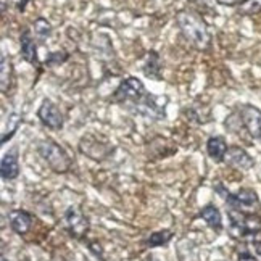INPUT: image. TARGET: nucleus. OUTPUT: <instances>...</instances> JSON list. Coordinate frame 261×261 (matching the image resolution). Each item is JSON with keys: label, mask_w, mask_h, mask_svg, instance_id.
I'll use <instances>...</instances> for the list:
<instances>
[{"label": "nucleus", "mask_w": 261, "mask_h": 261, "mask_svg": "<svg viewBox=\"0 0 261 261\" xmlns=\"http://www.w3.org/2000/svg\"><path fill=\"white\" fill-rule=\"evenodd\" d=\"M215 190L227 203V206L232 210H239V212H245V213H253L259 206V198L255 190H252V189H240L239 192L232 194V192H229L223 184L218 182L215 186Z\"/></svg>", "instance_id": "39448f33"}, {"label": "nucleus", "mask_w": 261, "mask_h": 261, "mask_svg": "<svg viewBox=\"0 0 261 261\" xmlns=\"http://www.w3.org/2000/svg\"><path fill=\"white\" fill-rule=\"evenodd\" d=\"M34 218L33 215L26 212V210H12L8 213V224L12 227V230L18 236L28 234L33 227Z\"/></svg>", "instance_id": "ddd939ff"}, {"label": "nucleus", "mask_w": 261, "mask_h": 261, "mask_svg": "<svg viewBox=\"0 0 261 261\" xmlns=\"http://www.w3.org/2000/svg\"><path fill=\"white\" fill-rule=\"evenodd\" d=\"M227 150H229V147H227L226 139L223 136H213L206 140V153L210 158L215 160L216 163L224 162Z\"/></svg>", "instance_id": "dca6fc26"}, {"label": "nucleus", "mask_w": 261, "mask_h": 261, "mask_svg": "<svg viewBox=\"0 0 261 261\" xmlns=\"http://www.w3.org/2000/svg\"><path fill=\"white\" fill-rule=\"evenodd\" d=\"M0 174H2L4 180H13L19 176V162L16 148L4 155L2 163H0Z\"/></svg>", "instance_id": "2eb2a0df"}, {"label": "nucleus", "mask_w": 261, "mask_h": 261, "mask_svg": "<svg viewBox=\"0 0 261 261\" xmlns=\"http://www.w3.org/2000/svg\"><path fill=\"white\" fill-rule=\"evenodd\" d=\"M242 126L248 130V134L253 139L261 140V110L253 105H242L237 108Z\"/></svg>", "instance_id": "1a4fd4ad"}, {"label": "nucleus", "mask_w": 261, "mask_h": 261, "mask_svg": "<svg viewBox=\"0 0 261 261\" xmlns=\"http://www.w3.org/2000/svg\"><path fill=\"white\" fill-rule=\"evenodd\" d=\"M198 218H202L206 226L210 229H213L215 232H221L223 230V216H221V212L215 206V205H206L200 210Z\"/></svg>", "instance_id": "f3484780"}, {"label": "nucleus", "mask_w": 261, "mask_h": 261, "mask_svg": "<svg viewBox=\"0 0 261 261\" xmlns=\"http://www.w3.org/2000/svg\"><path fill=\"white\" fill-rule=\"evenodd\" d=\"M237 261H258L255 258V255L250 252V250L247 248V245H240L237 248Z\"/></svg>", "instance_id": "393cba45"}, {"label": "nucleus", "mask_w": 261, "mask_h": 261, "mask_svg": "<svg viewBox=\"0 0 261 261\" xmlns=\"http://www.w3.org/2000/svg\"><path fill=\"white\" fill-rule=\"evenodd\" d=\"M63 227L73 239L83 240L90 229V221L77 206H68L63 213Z\"/></svg>", "instance_id": "0eeeda50"}, {"label": "nucleus", "mask_w": 261, "mask_h": 261, "mask_svg": "<svg viewBox=\"0 0 261 261\" xmlns=\"http://www.w3.org/2000/svg\"><path fill=\"white\" fill-rule=\"evenodd\" d=\"M176 24L186 41L198 50H206L212 45V36L205 19L195 12L182 10L176 15Z\"/></svg>", "instance_id": "f257e3e1"}, {"label": "nucleus", "mask_w": 261, "mask_h": 261, "mask_svg": "<svg viewBox=\"0 0 261 261\" xmlns=\"http://www.w3.org/2000/svg\"><path fill=\"white\" fill-rule=\"evenodd\" d=\"M240 16H255L261 13V0H244L237 5Z\"/></svg>", "instance_id": "412c9836"}, {"label": "nucleus", "mask_w": 261, "mask_h": 261, "mask_svg": "<svg viewBox=\"0 0 261 261\" xmlns=\"http://www.w3.org/2000/svg\"><path fill=\"white\" fill-rule=\"evenodd\" d=\"M19 52H21V57L26 63L33 65L36 68L41 66V63H39V57H37V45L33 37V31L29 28L23 29L21 36H19Z\"/></svg>", "instance_id": "f8f14e48"}, {"label": "nucleus", "mask_w": 261, "mask_h": 261, "mask_svg": "<svg viewBox=\"0 0 261 261\" xmlns=\"http://www.w3.org/2000/svg\"><path fill=\"white\" fill-rule=\"evenodd\" d=\"M245 245H247V248L250 250V252L255 255V258L258 261H261V240L253 239V240H250V242H247Z\"/></svg>", "instance_id": "a878e982"}, {"label": "nucleus", "mask_w": 261, "mask_h": 261, "mask_svg": "<svg viewBox=\"0 0 261 261\" xmlns=\"http://www.w3.org/2000/svg\"><path fill=\"white\" fill-rule=\"evenodd\" d=\"M229 234L234 239H245L261 232V218L253 213L229 208Z\"/></svg>", "instance_id": "20e7f679"}, {"label": "nucleus", "mask_w": 261, "mask_h": 261, "mask_svg": "<svg viewBox=\"0 0 261 261\" xmlns=\"http://www.w3.org/2000/svg\"><path fill=\"white\" fill-rule=\"evenodd\" d=\"M147 94L148 92H147L144 83L134 76H129L118 84V87L115 89V92L112 94L110 100L116 105L124 107L126 110L130 112V110H133Z\"/></svg>", "instance_id": "f03ea898"}, {"label": "nucleus", "mask_w": 261, "mask_h": 261, "mask_svg": "<svg viewBox=\"0 0 261 261\" xmlns=\"http://www.w3.org/2000/svg\"><path fill=\"white\" fill-rule=\"evenodd\" d=\"M184 115L187 116L189 121H192V123H195V124H205V123H208V119H205L203 110L200 112V110H198L197 107L186 108V110H184Z\"/></svg>", "instance_id": "b1692460"}, {"label": "nucleus", "mask_w": 261, "mask_h": 261, "mask_svg": "<svg viewBox=\"0 0 261 261\" xmlns=\"http://www.w3.org/2000/svg\"><path fill=\"white\" fill-rule=\"evenodd\" d=\"M142 71L147 77L153 79V81H162V73H163V62L162 57L156 50H150L145 57V62L142 65Z\"/></svg>", "instance_id": "4468645a"}, {"label": "nucleus", "mask_w": 261, "mask_h": 261, "mask_svg": "<svg viewBox=\"0 0 261 261\" xmlns=\"http://www.w3.org/2000/svg\"><path fill=\"white\" fill-rule=\"evenodd\" d=\"M68 60H69V54L66 52V50H57V52H48L44 65L47 68H50V66H60V65L66 63Z\"/></svg>", "instance_id": "4be33fe9"}, {"label": "nucleus", "mask_w": 261, "mask_h": 261, "mask_svg": "<svg viewBox=\"0 0 261 261\" xmlns=\"http://www.w3.org/2000/svg\"><path fill=\"white\" fill-rule=\"evenodd\" d=\"M13 83V65L12 60H10L5 54L0 57V89H2V94L7 95L8 90L12 89Z\"/></svg>", "instance_id": "a211bd4d"}, {"label": "nucleus", "mask_w": 261, "mask_h": 261, "mask_svg": "<svg viewBox=\"0 0 261 261\" xmlns=\"http://www.w3.org/2000/svg\"><path fill=\"white\" fill-rule=\"evenodd\" d=\"M224 163L230 168L240 169V171H248V169H252L255 166V160L250 156V153L245 148L239 145H232L227 150Z\"/></svg>", "instance_id": "9b49d317"}, {"label": "nucleus", "mask_w": 261, "mask_h": 261, "mask_svg": "<svg viewBox=\"0 0 261 261\" xmlns=\"http://www.w3.org/2000/svg\"><path fill=\"white\" fill-rule=\"evenodd\" d=\"M98 139L97 136L94 134H87L81 139V142H79V150L87 155L89 158H92V160H103L108 156L110 153V150H112V147H110V142L108 140H105V142H98Z\"/></svg>", "instance_id": "9d476101"}, {"label": "nucleus", "mask_w": 261, "mask_h": 261, "mask_svg": "<svg viewBox=\"0 0 261 261\" xmlns=\"http://www.w3.org/2000/svg\"><path fill=\"white\" fill-rule=\"evenodd\" d=\"M28 4H29V0H19L18 5H16L18 12H24V10H26V5H28Z\"/></svg>", "instance_id": "cd10ccee"}, {"label": "nucleus", "mask_w": 261, "mask_h": 261, "mask_svg": "<svg viewBox=\"0 0 261 261\" xmlns=\"http://www.w3.org/2000/svg\"><path fill=\"white\" fill-rule=\"evenodd\" d=\"M216 2L219 5H229V7H232V5H239L240 2H244V0H216Z\"/></svg>", "instance_id": "bb28decb"}, {"label": "nucleus", "mask_w": 261, "mask_h": 261, "mask_svg": "<svg viewBox=\"0 0 261 261\" xmlns=\"http://www.w3.org/2000/svg\"><path fill=\"white\" fill-rule=\"evenodd\" d=\"M145 261H158V259H156L153 255H150V256H147V258H145Z\"/></svg>", "instance_id": "c85d7f7f"}, {"label": "nucleus", "mask_w": 261, "mask_h": 261, "mask_svg": "<svg viewBox=\"0 0 261 261\" xmlns=\"http://www.w3.org/2000/svg\"><path fill=\"white\" fill-rule=\"evenodd\" d=\"M0 261H8V259H7V256H4V255H2V258H0Z\"/></svg>", "instance_id": "c756f323"}, {"label": "nucleus", "mask_w": 261, "mask_h": 261, "mask_svg": "<svg viewBox=\"0 0 261 261\" xmlns=\"http://www.w3.org/2000/svg\"><path fill=\"white\" fill-rule=\"evenodd\" d=\"M37 153L55 173H68L73 166V160L66 150L50 139H44L37 144Z\"/></svg>", "instance_id": "7ed1b4c3"}, {"label": "nucleus", "mask_w": 261, "mask_h": 261, "mask_svg": "<svg viewBox=\"0 0 261 261\" xmlns=\"http://www.w3.org/2000/svg\"><path fill=\"white\" fill-rule=\"evenodd\" d=\"M33 33L41 42H45L47 39L52 36V24H50L45 18H37L33 24Z\"/></svg>", "instance_id": "aec40b11"}, {"label": "nucleus", "mask_w": 261, "mask_h": 261, "mask_svg": "<svg viewBox=\"0 0 261 261\" xmlns=\"http://www.w3.org/2000/svg\"><path fill=\"white\" fill-rule=\"evenodd\" d=\"M21 121H23V118L19 116L18 113H12V115H10V118H8V129H10V133L7 136H2V144H7V140H10V139H12L16 134V130H18L19 124H21Z\"/></svg>", "instance_id": "5701e85b"}, {"label": "nucleus", "mask_w": 261, "mask_h": 261, "mask_svg": "<svg viewBox=\"0 0 261 261\" xmlns=\"http://www.w3.org/2000/svg\"><path fill=\"white\" fill-rule=\"evenodd\" d=\"M166 97H156L153 94H147L140 102L130 110V113L139 115L147 119H153V121H162L166 118Z\"/></svg>", "instance_id": "423d86ee"}, {"label": "nucleus", "mask_w": 261, "mask_h": 261, "mask_svg": "<svg viewBox=\"0 0 261 261\" xmlns=\"http://www.w3.org/2000/svg\"><path fill=\"white\" fill-rule=\"evenodd\" d=\"M173 239V232L169 229H163V230H156V232L150 234L145 240L144 244L148 247V248H153V247H163L166 244L171 242Z\"/></svg>", "instance_id": "6ab92c4d"}, {"label": "nucleus", "mask_w": 261, "mask_h": 261, "mask_svg": "<svg viewBox=\"0 0 261 261\" xmlns=\"http://www.w3.org/2000/svg\"><path fill=\"white\" fill-rule=\"evenodd\" d=\"M37 118L42 123V126L48 127L50 130H60L65 124L63 113L50 98H44L42 105L37 110Z\"/></svg>", "instance_id": "6e6552de"}]
</instances>
